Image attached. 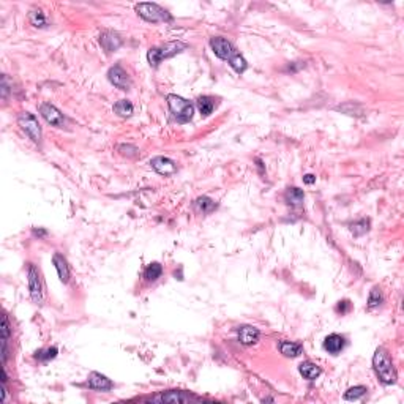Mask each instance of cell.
<instances>
[{
	"mask_svg": "<svg viewBox=\"0 0 404 404\" xmlns=\"http://www.w3.org/2000/svg\"><path fill=\"white\" fill-rule=\"evenodd\" d=\"M210 48H212L216 57L226 62H231V59L237 54V49L232 46V43L223 38V36H213V38H210Z\"/></svg>",
	"mask_w": 404,
	"mask_h": 404,
	"instance_id": "52a82bcc",
	"label": "cell"
},
{
	"mask_svg": "<svg viewBox=\"0 0 404 404\" xmlns=\"http://www.w3.org/2000/svg\"><path fill=\"white\" fill-rule=\"evenodd\" d=\"M114 112L120 117H130L133 114V104L128 100H120L114 104Z\"/></svg>",
	"mask_w": 404,
	"mask_h": 404,
	"instance_id": "cb8c5ba5",
	"label": "cell"
},
{
	"mask_svg": "<svg viewBox=\"0 0 404 404\" xmlns=\"http://www.w3.org/2000/svg\"><path fill=\"white\" fill-rule=\"evenodd\" d=\"M284 198H286L288 204H291L294 207H299V205L303 204V199H305V193H303L300 188L292 187V188H288L286 190V195H284Z\"/></svg>",
	"mask_w": 404,
	"mask_h": 404,
	"instance_id": "ffe728a7",
	"label": "cell"
},
{
	"mask_svg": "<svg viewBox=\"0 0 404 404\" xmlns=\"http://www.w3.org/2000/svg\"><path fill=\"white\" fill-rule=\"evenodd\" d=\"M29 291H30V297L33 303L41 305L43 297H44V286H43L41 275L33 264L29 265Z\"/></svg>",
	"mask_w": 404,
	"mask_h": 404,
	"instance_id": "8992f818",
	"label": "cell"
},
{
	"mask_svg": "<svg viewBox=\"0 0 404 404\" xmlns=\"http://www.w3.org/2000/svg\"><path fill=\"white\" fill-rule=\"evenodd\" d=\"M166 100H168V106H169L172 117L176 118L179 123H188L191 120L193 114H195V106H193L188 100L174 94L168 95Z\"/></svg>",
	"mask_w": 404,
	"mask_h": 404,
	"instance_id": "3957f363",
	"label": "cell"
},
{
	"mask_svg": "<svg viewBox=\"0 0 404 404\" xmlns=\"http://www.w3.org/2000/svg\"><path fill=\"white\" fill-rule=\"evenodd\" d=\"M57 347H48V349H43V351H38L36 352V359L41 360V362H49L52 359H56L57 357Z\"/></svg>",
	"mask_w": 404,
	"mask_h": 404,
	"instance_id": "f1b7e54d",
	"label": "cell"
},
{
	"mask_svg": "<svg viewBox=\"0 0 404 404\" xmlns=\"http://www.w3.org/2000/svg\"><path fill=\"white\" fill-rule=\"evenodd\" d=\"M118 152H120L122 155H126V157L133 158V157H136L137 152H139V150H137L134 145H130V144H126V145H125V144H123V145L118 147Z\"/></svg>",
	"mask_w": 404,
	"mask_h": 404,
	"instance_id": "4dcf8cb0",
	"label": "cell"
},
{
	"mask_svg": "<svg viewBox=\"0 0 404 404\" xmlns=\"http://www.w3.org/2000/svg\"><path fill=\"white\" fill-rule=\"evenodd\" d=\"M259 330L253 327V325H243L238 328V341H240L243 346H251L256 344L259 341Z\"/></svg>",
	"mask_w": 404,
	"mask_h": 404,
	"instance_id": "4fadbf2b",
	"label": "cell"
},
{
	"mask_svg": "<svg viewBox=\"0 0 404 404\" xmlns=\"http://www.w3.org/2000/svg\"><path fill=\"white\" fill-rule=\"evenodd\" d=\"M195 208L198 210L199 213H204V215H208L212 213L213 210L216 208V202L213 199H210L207 196H201L195 201Z\"/></svg>",
	"mask_w": 404,
	"mask_h": 404,
	"instance_id": "ac0fdd59",
	"label": "cell"
},
{
	"mask_svg": "<svg viewBox=\"0 0 404 404\" xmlns=\"http://www.w3.org/2000/svg\"><path fill=\"white\" fill-rule=\"evenodd\" d=\"M382 300H384V297H382L381 289H379L378 286L373 288L371 292H370V297H368V308H376V306H379L381 303H382Z\"/></svg>",
	"mask_w": 404,
	"mask_h": 404,
	"instance_id": "83f0119b",
	"label": "cell"
},
{
	"mask_svg": "<svg viewBox=\"0 0 404 404\" xmlns=\"http://www.w3.org/2000/svg\"><path fill=\"white\" fill-rule=\"evenodd\" d=\"M153 401H160V403H188L193 400V397L190 395L183 393V392H179V390H171V392H166V393H161L158 397L152 398Z\"/></svg>",
	"mask_w": 404,
	"mask_h": 404,
	"instance_id": "5bb4252c",
	"label": "cell"
},
{
	"mask_svg": "<svg viewBox=\"0 0 404 404\" xmlns=\"http://www.w3.org/2000/svg\"><path fill=\"white\" fill-rule=\"evenodd\" d=\"M349 229H351V232L355 235V237H360L363 234H366L370 231V219L366 218H362L359 221H354L349 224Z\"/></svg>",
	"mask_w": 404,
	"mask_h": 404,
	"instance_id": "603a6c76",
	"label": "cell"
},
{
	"mask_svg": "<svg viewBox=\"0 0 404 404\" xmlns=\"http://www.w3.org/2000/svg\"><path fill=\"white\" fill-rule=\"evenodd\" d=\"M368 389L363 387V385H355V387H351L346 393H344V400L347 401H355V400H360L363 398Z\"/></svg>",
	"mask_w": 404,
	"mask_h": 404,
	"instance_id": "484cf974",
	"label": "cell"
},
{
	"mask_svg": "<svg viewBox=\"0 0 404 404\" xmlns=\"http://www.w3.org/2000/svg\"><path fill=\"white\" fill-rule=\"evenodd\" d=\"M87 385L90 389L100 390V392H109V390L114 389V384L109 381L104 374H100V373H95V371L89 374Z\"/></svg>",
	"mask_w": 404,
	"mask_h": 404,
	"instance_id": "7c38bea8",
	"label": "cell"
},
{
	"mask_svg": "<svg viewBox=\"0 0 404 404\" xmlns=\"http://www.w3.org/2000/svg\"><path fill=\"white\" fill-rule=\"evenodd\" d=\"M29 21L33 27H40V29L48 27V19H46V16L41 10H32L29 13Z\"/></svg>",
	"mask_w": 404,
	"mask_h": 404,
	"instance_id": "d4e9b609",
	"label": "cell"
},
{
	"mask_svg": "<svg viewBox=\"0 0 404 404\" xmlns=\"http://www.w3.org/2000/svg\"><path fill=\"white\" fill-rule=\"evenodd\" d=\"M46 234V231H43V229H33V235H38V237H44Z\"/></svg>",
	"mask_w": 404,
	"mask_h": 404,
	"instance_id": "e575fe53",
	"label": "cell"
},
{
	"mask_svg": "<svg viewBox=\"0 0 404 404\" xmlns=\"http://www.w3.org/2000/svg\"><path fill=\"white\" fill-rule=\"evenodd\" d=\"M344 338L341 335H336V333H332V335H328L325 338V341H324V349L328 352V354H339L344 349Z\"/></svg>",
	"mask_w": 404,
	"mask_h": 404,
	"instance_id": "9a60e30c",
	"label": "cell"
},
{
	"mask_svg": "<svg viewBox=\"0 0 404 404\" xmlns=\"http://www.w3.org/2000/svg\"><path fill=\"white\" fill-rule=\"evenodd\" d=\"M229 65L232 67V70L235 71V73H238V75H242V73H245V70L248 68V63H246V60L240 56V54H235V56L231 59V62H229Z\"/></svg>",
	"mask_w": 404,
	"mask_h": 404,
	"instance_id": "4316f807",
	"label": "cell"
},
{
	"mask_svg": "<svg viewBox=\"0 0 404 404\" xmlns=\"http://www.w3.org/2000/svg\"><path fill=\"white\" fill-rule=\"evenodd\" d=\"M136 13L147 22H168L172 19V16L164 10V8H161L157 3H149V2L137 3Z\"/></svg>",
	"mask_w": 404,
	"mask_h": 404,
	"instance_id": "277c9868",
	"label": "cell"
},
{
	"mask_svg": "<svg viewBox=\"0 0 404 404\" xmlns=\"http://www.w3.org/2000/svg\"><path fill=\"white\" fill-rule=\"evenodd\" d=\"M299 371H300V374L303 376V378L308 379V381L317 379L319 374H320V368H319V366L314 365V363H311V362H303L299 366Z\"/></svg>",
	"mask_w": 404,
	"mask_h": 404,
	"instance_id": "d6986e66",
	"label": "cell"
},
{
	"mask_svg": "<svg viewBox=\"0 0 404 404\" xmlns=\"http://www.w3.org/2000/svg\"><path fill=\"white\" fill-rule=\"evenodd\" d=\"M335 311L338 314H346L351 311V302L349 300H341V302H338V305L335 306Z\"/></svg>",
	"mask_w": 404,
	"mask_h": 404,
	"instance_id": "1f68e13d",
	"label": "cell"
},
{
	"mask_svg": "<svg viewBox=\"0 0 404 404\" xmlns=\"http://www.w3.org/2000/svg\"><path fill=\"white\" fill-rule=\"evenodd\" d=\"M280 352L284 357H297L302 354V344L294 343V341H281L280 343Z\"/></svg>",
	"mask_w": 404,
	"mask_h": 404,
	"instance_id": "44dd1931",
	"label": "cell"
},
{
	"mask_svg": "<svg viewBox=\"0 0 404 404\" xmlns=\"http://www.w3.org/2000/svg\"><path fill=\"white\" fill-rule=\"evenodd\" d=\"M40 114L43 115L44 120L52 126L63 128V125H65V117H63V114L51 103H43L40 106Z\"/></svg>",
	"mask_w": 404,
	"mask_h": 404,
	"instance_id": "ba28073f",
	"label": "cell"
},
{
	"mask_svg": "<svg viewBox=\"0 0 404 404\" xmlns=\"http://www.w3.org/2000/svg\"><path fill=\"white\" fill-rule=\"evenodd\" d=\"M150 166L155 172H158L160 176L164 177L174 176L177 172V164L166 157H155L153 160H150Z\"/></svg>",
	"mask_w": 404,
	"mask_h": 404,
	"instance_id": "30bf717a",
	"label": "cell"
},
{
	"mask_svg": "<svg viewBox=\"0 0 404 404\" xmlns=\"http://www.w3.org/2000/svg\"><path fill=\"white\" fill-rule=\"evenodd\" d=\"M52 262L54 265H56V269H57V273H59V278L62 283H68L70 281V267H68V262L67 259L63 258V256L60 253H54L52 256Z\"/></svg>",
	"mask_w": 404,
	"mask_h": 404,
	"instance_id": "2e32d148",
	"label": "cell"
},
{
	"mask_svg": "<svg viewBox=\"0 0 404 404\" xmlns=\"http://www.w3.org/2000/svg\"><path fill=\"white\" fill-rule=\"evenodd\" d=\"M0 333H2V339H10L11 327H10V320H8L6 314L2 316V328H0Z\"/></svg>",
	"mask_w": 404,
	"mask_h": 404,
	"instance_id": "f546056e",
	"label": "cell"
},
{
	"mask_svg": "<svg viewBox=\"0 0 404 404\" xmlns=\"http://www.w3.org/2000/svg\"><path fill=\"white\" fill-rule=\"evenodd\" d=\"M373 368H374L376 376H378L379 381L384 385H392L397 382V379H398L397 370H395L389 352L385 351L384 347L376 349L374 357H373Z\"/></svg>",
	"mask_w": 404,
	"mask_h": 404,
	"instance_id": "6da1fadb",
	"label": "cell"
},
{
	"mask_svg": "<svg viewBox=\"0 0 404 404\" xmlns=\"http://www.w3.org/2000/svg\"><path fill=\"white\" fill-rule=\"evenodd\" d=\"M196 104H198V109H199V112L201 115H204V117H208L210 114L213 112V109H215V100L212 97H207V95H202L196 100Z\"/></svg>",
	"mask_w": 404,
	"mask_h": 404,
	"instance_id": "e0dca14e",
	"label": "cell"
},
{
	"mask_svg": "<svg viewBox=\"0 0 404 404\" xmlns=\"http://www.w3.org/2000/svg\"><path fill=\"white\" fill-rule=\"evenodd\" d=\"M303 182H305L306 185H313V183L316 182V177L313 176V174H306V176L303 177Z\"/></svg>",
	"mask_w": 404,
	"mask_h": 404,
	"instance_id": "836d02e7",
	"label": "cell"
},
{
	"mask_svg": "<svg viewBox=\"0 0 404 404\" xmlns=\"http://www.w3.org/2000/svg\"><path fill=\"white\" fill-rule=\"evenodd\" d=\"M17 125L21 126V130L30 137L35 144H40L41 141V128L36 120V117L30 112H21L17 117Z\"/></svg>",
	"mask_w": 404,
	"mask_h": 404,
	"instance_id": "5b68a950",
	"label": "cell"
},
{
	"mask_svg": "<svg viewBox=\"0 0 404 404\" xmlns=\"http://www.w3.org/2000/svg\"><path fill=\"white\" fill-rule=\"evenodd\" d=\"M185 48L187 44H183L180 41H172V43L157 46V48H150L149 52H147V60H149L152 67H158L163 60L177 56V54L182 52Z\"/></svg>",
	"mask_w": 404,
	"mask_h": 404,
	"instance_id": "7a4b0ae2",
	"label": "cell"
},
{
	"mask_svg": "<svg viewBox=\"0 0 404 404\" xmlns=\"http://www.w3.org/2000/svg\"><path fill=\"white\" fill-rule=\"evenodd\" d=\"M8 94H10V86H8V78L3 75L2 76V100L3 101H6Z\"/></svg>",
	"mask_w": 404,
	"mask_h": 404,
	"instance_id": "d6a6232c",
	"label": "cell"
},
{
	"mask_svg": "<svg viewBox=\"0 0 404 404\" xmlns=\"http://www.w3.org/2000/svg\"><path fill=\"white\" fill-rule=\"evenodd\" d=\"M107 79L111 81V84L115 86L120 90H128L131 87V79L128 76V73L120 67V65H114L111 70L107 71Z\"/></svg>",
	"mask_w": 404,
	"mask_h": 404,
	"instance_id": "9c48e42d",
	"label": "cell"
},
{
	"mask_svg": "<svg viewBox=\"0 0 404 404\" xmlns=\"http://www.w3.org/2000/svg\"><path fill=\"white\" fill-rule=\"evenodd\" d=\"M161 275H163V267L158 262L149 264V265H147V269L144 270V278H145V281H149V283L157 281Z\"/></svg>",
	"mask_w": 404,
	"mask_h": 404,
	"instance_id": "7402d4cb",
	"label": "cell"
},
{
	"mask_svg": "<svg viewBox=\"0 0 404 404\" xmlns=\"http://www.w3.org/2000/svg\"><path fill=\"white\" fill-rule=\"evenodd\" d=\"M122 43L123 41L120 38V35L115 33V32L106 30V32H103L100 35V44L106 52H115L122 46Z\"/></svg>",
	"mask_w": 404,
	"mask_h": 404,
	"instance_id": "8fae6325",
	"label": "cell"
}]
</instances>
